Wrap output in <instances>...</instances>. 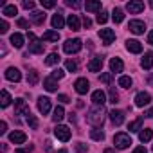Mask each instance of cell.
Returning a JSON list of instances; mask_svg holds the SVG:
<instances>
[{
  "mask_svg": "<svg viewBox=\"0 0 153 153\" xmlns=\"http://www.w3.org/2000/svg\"><path fill=\"white\" fill-rule=\"evenodd\" d=\"M43 87H45V90H49V92H56V90H58V83H56V79L52 78V76L43 79Z\"/></svg>",
  "mask_w": 153,
  "mask_h": 153,
  "instance_id": "21",
  "label": "cell"
},
{
  "mask_svg": "<svg viewBox=\"0 0 153 153\" xmlns=\"http://www.w3.org/2000/svg\"><path fill=\"white\" fill-rule=\"evenodd\" d=\"M90 137H92L94 140H103V139H105V131L99 130V128H94V130H90Z\"/></svg>",
  "mask_w": 153,
  "mask_h": 153,
  "instance_id": "34",
  "label": "cell"
},
{
  "mask_svg": "<svg viewBox=\"0 0 153 153\" xmlns=\"http://www.w3.org/2000/svg\"><path fill=\"white\" fill-rule=\"evenodd\" d=\"M140 65H142L144 70H149L153 67V52H146L144 58H142V61H140Z\"/></svg>",
  "mask_w": 153,
  "mask_h": 153,
  "instance_id": "22",
  "label": "cell"
},
{
  "mask_svg": "<svg viewBox=\"0 0 153 153\" xmlns=\"http://www.w3.org/2000/svg\"><path fill=\"white\" fill-rule=\"evenodd\" d=\"M38 79H40V76H38V72H36V70H29V74H27V85L34 87V85L38 83Z\"/></svg>",
  "mask_w": 153,
  "mask_h": 153,
  "instance_id": "28",
  "label": "cell"
},
{
  "mask_svg": "<svg viewBox=\"0 0 153 153\" xmlns=\"http://www.w3.org/2000/svg\"><path fill=\"white\" fill-rule=\"evenodd\" d=\"M11 96H9V92L7 90H2L0 92V105H2V108H7L9 105H11Z\"/></svg>",
  "mask_w": 153,
  "mask_h": 153,
  "instance_id": "24",
  "label": "cell"
},
{
  "mask_svg": "<svg viewBox=\"0 0 153 153\" xmlns=\"http://www.w3.org/2000/svg\"><path fill=\"white\" fill-rule=\"evenodd\" d=\"M117 83H119V87H123V88H130V87H131V78H130V76H121Z\"/></svg>",
  "mask_w": 153,
  "mask_h": 153,
  "instance_id": "35",
  "label": "cell"
},
{
  "mask_svg": "<svg viewBox=\"0 0 153 153\" xmlns=\"http://www.w3.org/2000/svg\"><path fill=\"white\" fill-rule=\"evenodd\" d=\"M103 119H105V110L103 106H97V108H92L88 110V115H87V121L94 126H101L103 124Z\"/></svg>",
  "mask_w": 153,
  "mask_h": 153,
  "instance_id": "1",
  "label": "cell"
},
{
  "mask_svg": "<svg viewBox=\"0 0 153 153\" xmlns=\"http://www.w3.org/2000/svg\"><path fill=\"white\" fill-rule=\"evenodd\" d=\"M101 68H103V58H101V56L88 61V70H90V72H99Z\"/></svg>",
  "mask_w": 153,
  "mask_h": 153,
  "instance_id": "18",
  "label": "cell"
},
{
  "mask_svg": "<svg viewBox=\"0 0 153 153\" xmlns=\"http://www.w3.org/2000/svg\"><path fill=\"white\" fill-rule=\"evenodd\" d=\"M65 68L70 70V72H76V70H78V63L72 61V59H67V61H65Z\"/></svg>",
  "mask_w": 153,
  "mask_h": 153,
  "instance_id": "38",
  "label": "cell"
},
{
  "mask_svg": "<svg viewBox=\"0 0 153 153\" xmlns=\"http://www.w3.org/2000/svg\"><path fill=\"white\" fill-rule=\"evenodd\" d=\"M63 76H65V72H63L61 68H54V70H52V78H54V79H61Z\"/></svg>",
  "mask_w": 153,
  "mask_h": 153,
  "instance_id": "43",
  "label": "cell"
},
{
  "mask_svg": "<svg viewBox=\"0 0 153 153\" xmlns=\"http://www.w3.org/2000/svg\"><path fill=\"white\" fill-rule=\"evenodd\" d=\"M124 68V63L121 61V58H112L110 59V70L112 72H123Z\"/></svg>",
  "mask_w": 153,
  "mask_h": 153,
  "instance_id": "19",
  "label": "cell"
},
{
  "mask_svg": "<svg viewBox=\"0 0 153 153\" xmlns=\"http://www.w3.org/2000/svg\"><path fill=\"white\" fill-rule=\"evenodd\" d=\"M11 45H13V47H16V49H22V47H24V36H22V34H18V33L11 34Z\"/></svg>",
  "mask_w": 153,
  "mask_h": 153,
  "instance_id": "25",
  "label": "cell"
},
{
  "mask_svg": "<svg viewBox=\"0 0 153 153\" xmlns=\"http://www.w3.org/2000/svg\"><path fill=\"white\" fill-rule=\"evenodd\" d=\"M27 124H29L33 130H36V128H38V119H36L34 115H29V117H27Z\"/></svg>",
  "mask_w": 153,
  "mask_h": 153,
  "instance_id": "41",
  "label": "cell"
},
{
  "mask_svg": "<svg viewBox=\"0 0 153 153\" xmlns=\"http://www.w3.org/2000/svg\"><path fill=\"white\" fill-rule=\"evenodd\" d=\"M67 6H70V7H79L81 4H79V2H70V0H68V2H67Z\"/></svg>",
  "mask_w": 153,
  "mask_h": 153,
  "instance_id": "54",
  "label": "cell"
},
{
  "mask_svg": "<svg viewBox=\"0 0 153 153\" xmlns=\"http://www.w3.org/2000/svg\"><path fill=\"white\" fill-rule=\"evenodd\" d=\"M38 110H40V114H43V115H47L49 112H51V99L49 97H38Z\"/></svg>",
  "mask_w": 153,
  "mask_h": 153,
  "instance_id": "10",
  "label": "cell"
},
{
  "mask_svg": "<svg viewBox=\"0 0 153 153\" xmlns=\"http://www.w3.org/2000/svg\"><path fill=\"white\" fill-rule=\"evenodd\" d=\"M51 24H52V27H54V29H61V27L65 25V20H63V16H61V15H54V16H52V20H51Z\"/></svg>",
  "mask_w": 153,
  "mask_h": 153,
  "instance_id": "29",
  "label": "cell"
},
{
  "mask_svg": "<svg viewBox=\"0 0 153 153\" xmlns=\"http://www.w3.org/2000/svg\"><path fill=\"white\" fill-rule=\"evenodd\" d=\"M54 135H56L59 140L67 142V140L70 139V130H68L67 126H63V124H58V126L54 128Z\"/></svg>",
  "mask_w": 153,
  "mask_h": 153,
  "instance_id": "6",
  "label": "cell"
},
{
  "mask_svg": "<svg viewBox=\"0 0 153 153\" xmlns=\"http://www.w3.org/2000/svg\"><path fill=\"white\" fill-rule=\"evenodd\" d=\"M67 25L72 29V31H79L81 29V24H79V18L76 16V15H70L68 20H67Z\"/></svg>",
  "mask_w": 153,
  "mask_h": 153,
  "instance_id": "20",
  "label": "cell"
},
{
  "mask_svg": "<svg viewBox=\"0 0 153 153\" xmlns=\"http://www.w3.org/2000/svg\"><path fill=\"white\" fill-rule=\"evenodd\" d=\"M31 18H33V22H34L36 25H42V24L45 22V13H42V11H33Z\"/></svg>",
  "mask_w": 153,
  "mask_h": 153,
  "instance_id": "26",
  "label": "cell"
},
{
  "mask_svg": "<svg viewBox=\"0 0 153 153\" xmlns=\"http://www.w3.org/2000/svg\"><path fill=\"white\" fill-rule=\"evenodd\" d=\"M128 29H130L133 34H142V33L146 31V24H144L142 20H131V22L128 24Z\"/></svg>",
  "mask_w": 153,
  "mask_h": 153,
  "instance_id": "8",
  "label": "cell"
},
{
  "mask_svg": "<svg viewBox=\"0 0 153 153\" xmlns=\"http://www.w3.org/2000/svg\"><path fill=\"white\" fill-rule=\"evenodd\" d=\"M140 124H142V117H139V119H135L133 123H130V124H128V130H130V131H139V130H140Z\"/></svg>",
  "mask_w": 153,
  "mask_h": 153,
  "instance_id": "37",
  "label": "cell"
},
{
  "mask_svg": "<svg viewBox=\"0 0 153 153\" xmlns=\"http://www.w3.org/2000/svg\"><path fill=\"white\" fill-rule=\"evenodd\" d=\"M99 36H101V40H103L105 45H110V43L115 40V33H114L112 29H101V31H99Z\"/></svg>",
  "mask_w": 153,
  "mask_h": 153,
  "instance_id": "9",
  "label": "cell"
},
{
  "mask_svg": "<svg viewBox=\"0 0 153 153\" xmlns=\"http://www.w3.org/2000/svg\"><path fill=\"white\" fill-rule=\"evenodd\" d=\"M126 9H128L131 15H137V13H140V11L144 9V2H139V0H137V2H128V4H126Z\"/></svg>",
  "mask_w": 153,
  "mask_h": 153,
  "instance_id": "17",
  "label": "cell"
},
{
  "mask_svg": "<svg viewBox=\"0 0 153 153\" xmlns=\"http://www.w3.org/2000/svg\"><path fill=\"white\" fill-rule=\"evenodd\" d=\"M42 6H43L45 9H52V7L56 6V2H54V0H42Z\"/></svg>",
  "mask_w": 153,
  "mask_h": 153,
  "instance_id": "45",
  "label": "cell"
},
{
  "mask_svg": "<svg viewBox=\"0 0 153 153\" xmlns=\"http://www.w3.org/2000/svg\"><path fill=\"white\" fill-rule=\"evenodd\" d=\"M58 101H59V103H70L68 96H65V94H59V96H58Z\"/></svg>",
  "mask_w": 153,
  "mask_h": 153,
  "instance_id": "49",
  "label": "cell"
},
{
  "mask_svg": "<svg viewBox=\"0 0 153 153\" xmlns=\"http://www.w3.org/2000/svg\"><path fill=\"white\" fill-rule=\"evenodd\" d=\"M148 43H149V45H153V31H151V33H148Z\"/></svg>",
  "mask_w": 153,
  "mask_h": 153,
  "instance_id": "55",
  "label": "cell"
},
{
  "mask_svg": "<svg viewBox=\"0 0 153 153\" xmlns=\"http://www.w3.org/2000/svg\"><path fill=\"white\" fill-rule=\"evenodd\" d=\"M110 121H112L115 126H121V124L124 123V112H121V110H112V112H110Z\"/></svg>",
  "mask_w": 153,
  "mask_h": 153,
  "instance_id": "14",
  "label": "cell"
},
{
  "mask_svg": "<svg viewBox=\"0 0 153 153\" xmlns=\"http://www.w3.org/2000/svg\"><path fill=\"white\" fill-rule=\"evenodd\" d=\"M148 83H149V85H153V76H151V78H148Z\"/></svg>",
  "mask_w": 153,
  "mask_h": 153,
  "instance_id": "58",
  "label": "cell"
},
{
  "mask_svg": "<svg viewBox=\"0 0 153 153\" xmlns=\"http://www.w3.org/2000/svg\"><path fill=\"white\" fill-rule=\"evenodd\" d=\"M83 25H85L87 29H90V27H92V20H90L88 16H85V18H83Z\"/></svg>",
  "mask_w": 153,
  "mask_h": 153,
  "instance_id": "50",
  "label": "cell"
},
{
  "mask_svg": "<svg viewBox=\"0 0 153 153\" xmlns=\"http://www.w3.org/2000/svg\"><path fill=\"white\" fill-rule=\"evenodd\" d=\"M22 7H24V9H34V2H31V0H24V2H22Z\"/></svg>",
  "mask_w": 153,
  "mask_h": 153,
  "instance_id": "47",
  "label": "cell"
},
{
  "mask_svg": "<svg viewBox=\"0 0 153 153\" xmlns=\"http://www.w3.org/2000/svg\"><path fill=\"white\" fill-rule=\"evenodd\" d=\"M16 24H18V27H22V29H29V22H27V20H24V18H20Z\"/></svg>",
  "mask_w": 153,
  "mask_h": 153,
  "instance_id": "48",
  "label": "cell"
},
{
  "mask_svg": "<svg viewBox=\"0 0 153 153\" xmlns=\"http://www.w3.org/2000/svg\"><path fill=\"white\" fill-rule=\"evenodd\" d=\"M6 78H7L9 81H15V83H18V81L22 79V74H20V70H18V68H15V67H9V68L6 70Z\"/></svg>",
  "mask_w": 153,
  "mask_h": 153,
  "instance_id": "13",
  "label": "cell"
},
{
  "mask_svg": "<svg viewBox=\"0 0 153 153\" xmlns=\"http://www.w3.org/2000/svg\"><path fill=\"white\" fill-rule=\"evenodd\" d=\"M85 9L92 11V13H96V11L101 13V2H99V0H88V2L85 4Z\"/></svg>",
  "mask_w": 153,
  "mask_h": 153,
  "instance_id": "23",
  "label": "cell"
},
{
  "mask_svg": "<svg viewBox=\"0 0 153 153\" xmlns=\"http://www.w3.org/2000/svg\"><path fill=\"white\" fill-rule=\"evenodd\" d=\"M92 103H94L96 106H103V105L106 103V96H105V92H103V90H96V92L92 94Z\"/></svg>",
  "mask_w": 153,
  "mask_h": 153,
  "instance_id": "16",
  "label": "cell"
},
{
  "mask_svg": "<svg viewBox=\"0 0 153 153\" xmlns=\"http://www.w3.org/2000/svg\"><path fill=\"white\" fill-rule=\"evenodd\" d=\"M110 103H114V105L119 103V94L115 92V88H110Z\"/></svg>",
  "mask_w": 153,
  "mask_h": 153,
  "instance_id": "40",
  "label": "cell"
},
{
  "mask_svg": "<svg viewBox=\"0 0 153 153\" xmlns=\"http://www.w3.org/2000/svg\"><path fill=\"white\" fill-rule=\"evenodd\" d=\"M74 88H76V92L78 94H87L88 92V88H90V83H88V79H85V78H79V79H76V83H74Z\"/></svg>",
  "mask_w": 153,
  "mask_h": 153,
  "instance_id": "7",
  "label": "cell"
},
{
  "mask_svg": "<svg viewBox=\"0 0 153 153\" xmlns=\"http://www.w3.org/2000/svg\"><path fill=\"white\" fill-rule=\"evenodd\" d=\"M131 153H146V148H144V146H139V148H135Z\"/></svg>",
  "mask_w": 153,
  "mask_h": 153,
  "instance_id": "53",
  "label": "cell"
},
{
  "mask_svg": "<svg viewBox=\"0 0 153 153\" xmlns=\"http://www.w3.org/2000/svg\"><path fill=\"white\" fill-rule=\"evenodd\" d=\"M106 20H108V13H106V11H101V13L97 15V22H99V24H106Z\"/></svg>",
  "mask_w": 153,
  "mask_h": 153,
  "instance_id": "44",
  "label": "cell"
},
{
  "mask_svg": "<svg viewBox=\"0 0 153 153\" xmlns=\"http://www.w3.org/2000/svg\"><path fill=\"white\" fill-rule=\"evenodd\" d=\"M74 148H76V153H87V144H83V142H76L74 144Z\"/></svg>",
  "mask_w": 153,
  "mask_h": 153,
  "instance_id": "39",
  "label": "cell"
},
{
  "mask_svg": "<svg viewBox=\"0 0 153 153\" xmlns=\"http://www.w3.org/2000/svg\"><path fill=\"white\" fill-rule=\"evenodd\" d=\"M126 49L130 52H133V54H139V52H142V43L139 40H128L126 42Z\"/></svg>",
  "mask_w": 153,
  "mask_h": 153,
  "instance_id": "15",
  "label": "cell"
},
{
  "mask_svg": "<svg viewBox=\"0 0 153 153\" xmlns=\"http://www.w3.org/2000/svg\"><path fill=\"white\" fill-rule=\"evenodd\" d=\"M27 38H29V52L33 54H42L43 52V43L34 36V33H27Z\"/></svg>",
  "mask_w": 153,
  "mask_h": 153,
  "instance_id": "3",
  "label": "cell"
},
{
  "mask_svg": "<svg viewBox=\"0 0 153 153\" xmlns=\"http://www.w3.org/2000/svg\"><path fill=\"white\" fill-rule=\"evenodd\" d=\"M2 15H6V16H15V15H18V9H16V6H6V7L2 9Z\"/></svg>",
  "mask_w": 153,
  "mask_h": 153,
  "instance_id": "36",
  "label": "cell"
},
{
  "mask_svg": "<svg viewBox=\"0 0 153 153\" xmlns=\"http://www.w3.org/2000/svg\"><path fill=\"white\" fill-rule=\"evenodd\" d=\"M31 149H33V146H27V148H18V149H16V153H29Z\"/></svg>",
  "mask_w": 153,
  "mask_h": 153,
  "instance_id": "52",
  "label": "cell"
},
{
  "mask_svg": "<svg viewBox=\"0 0 153 153\" xmlns=\"http://www.w3.org/2000/svg\"><path fill=\"white\" fill-rule=\"evenodd\" d=\"M63 117H65V110H63V106H56V108H54V115H52V121H54V123H59Z\"/></svg>",
  "mask_w": 153,
  "mask_h": 153,
  "instance_id": "31",
  "label": "cell"
},
{
  "mask_svg": "<svg viewBox=\"0 0 153 153\" xmlns=\"http://www.w3.org/2000/svg\"><path fill=\"white\" fill-rule=\"evenodd\" d=\"M114 144H115V148H119V149H126V148L131 144V139H130L128 133H115Z\"/></svg>",
  "mask_w": 153,
  "mask_h": 153,
  "instance_id": "4",
  "label": "cell"
},
{
  "mask_svg": "<svg viewBox=\"0 0 153 153\" xmlns=\"http://www.w3.org/2000/svg\"><path fill=\"white\" fill-rule=\"evenodd\" d=\"M99 79H101L103 83H110V81H112V72H105V74H101V76H99Z\"/></svg>",
  "mask_w": 153,
  "mask_h": 153,
  "instance_id": "42",
  "label": "cell"
},
{
  "mask_svg": "<svg viewBox=\"0 0 153 153\" xmlns=\"http://www.w3.org/2000/svg\"><path fill=\"white\" fill-rule=\"evenodd\" d=\"M105 153H115V149H112V148H108V149H105Z\"/></svg>",
  "mask_w": 153,
  "mask_h": 153,
  "instance_id": "57",
  "label": "cell"
},
{
  "mask_svg": "<svg viewBox=\"0 0 153 153\" xmlns=\"http://www.w3.org/2000/svg\"><path fill=\"white\" fill-rule=\"evenodd\" d=\"M144 115H146V117H153V108H148Z\"/></svg>",
  "mask_w": 153,
  "mask_h": 153,
  "instance_id": "56",
  "label": "cell"
},
{
  "mask_svg": "<svg viewBox=\"0 0 153 153\" xmlns=\"http://www.w3.org/2000/svg\"><path fill=\"white\" fill-rule=\"evenodd\" d=\"M6 131H7V123L2 121V123H0V133H6Z\"/></svg>",
  "mask_w": 153,
  "mask_h": 153,
  "instance_id": "51",
  "label": "cell"
},
{
  "mask_svg": "<svg viewBox=\"0 0 153 153\" xmlns=\"http://www.w3.org/2000/svg\"><path fill=\"white\" fill-rule=\"evenodd\" d=\"M81 47H83V42H81L79 38L67 40V42L63 43V51H65L67 54H76V52H79V51H81Z\"/></svg>",
  "mask_w": 153,
  "mask_h": 153,
  "instance_id": "2",
  "label": "cell"
},
{
  "mask_svg": "<svg viewBox=\"0 0 153 153\" xmlns=\"http://www.w3.org/2000/svg\"><path fill=\"white\" fill-rule=\"evenodd\" d=\"M15 114L16 115H25V117L31 115V110H29V106L24 99H15Z\"/></svg>",
  "mask_w": 153,
  "mask_h": 153,
  "instance_id": "5",
  "label": "cell"
},
{
  "mask_svg": "<svg viewBox=\"0 0 153 153\" xmlns=\"http://www.w3.org/2000/svg\"><path fill=\"white\" fill-rule=\"evenodd\" d=\"M59 40V33L58 31H47L43 33V42H58Z\"/></svg>",
  "mask_w": 153,
  "mask_h": 153,
  "instance_id": "27",
  "label": "cell"
},
{
  "mask_svg": "<svg viewBox=\"0 0 153 153\" xmlns=\"http://www.w3.org/2000/svg\"><path fill=\"white\" fill-rule=\"evenodd\" d=\"M112 18H114V22H115V24H121V22L124 20V13H123L119 7H115V9H114V13H112Z\"/></svg>",
  "mask_w": 153,
  "mask_h": 153,
  "instance_id": "33",
  "label": "cell"
},
{
  "mask_svg": "<svg viewBox=\"0 0 153 153\" xmlns=\"http://www.w3.org/2000/svg\"><path fill=\"white\" fill-rule=\"evenodd\" d=\"M151 137H153V131H151L149 128H144V130L139 133V139H140V142H148V140H151Z\"/></svg>",
  "mask_w": 153,
  "mask_h": 153,
  "instance_id": "32",
  "label": "cell"
},
{
  "mask_svg": "<svg viewBox=\"0 0 153 153\" xmlns=\"http://www.w3.org/2000/svg\"><path fill=\"white\" fill-rule=\"evenodd\" d=\"M149 101H151V96L148 94V92H139L137 96H135V105L137 106H146V105H149Z\"/></svg>",
  "mask_w": 153,
  "mask_h": 153,
  "instance_id": "12",
  "label": "cell"
},
{
  "mask_svg": "<svg viewBox=\"0 0 153 153\" xmlns=\"http://www.w3.org/2000/svg\"><path fill=\"white\" fill-rule=\"evenodd\" d=\"M9 140L15 142V144H24V142L27 140V135H25L24 131H20V130H15V131L9 133Z\"/></svg>",
  "mask_w": 153,
  "mask_h": 153,
  "instance_id": "11",
  "label": "cell"
},
{
  "mask_svg": "<svg viewBox=\"0 0 153 153\" xmlns=\"http://www.w3.org/2000/svg\"><path fill=\"white\" fill-rule=\"evenodd\" d=\"M59 54H56V52H51L47 58H45V65H58L59 63Z\"/></svg>",
  "mask_w": 153,
  "mask_h": 153,
  "instance_id": "30",
  "label": "cell"
},
{
  "mask_svg": "<svg viewBox=\"0 0 153 153\" xmlns=\"http://www.w3.org/2000/svg\"><path fill=\"white\" fill-rule=\"evenodd\" d=\"M58 153H67V149H59V151H58Z\"/></svg>",
  "mask_w": 153,
  "mask_h": 153,
  "instance_id": "59",
  "label": "cell"
},
{
  "mask_svg": "<svg viewBox=\"0 0 153 153\" xmlns=\"http://www.w3.org/2000/svg\"><path fill=\"white\" fill-rule=\"evenodd\" d=\"M7 29H9L7 22H6V20H0V33H2V34H6V33H7Z\"/></svg>",
  "mask_w": 153,
  "mask_h": 153,
  "instance_id": "46",
  "label": "cell"
}]
</instances>
